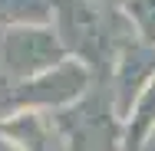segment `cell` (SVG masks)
Returning <instances> with one entry per match:
<instances>
[{
  "label": "cell",
  "mask_w": 155,
  "mask_h": 151,
  "mask_svg": "<svg viewBox=\"0 0 155 151\" xmlns=\"http://www.w3.org/2000/svg\"><path fill=\"white\" fill-rule=\"evenodd\" d=\"M63 46L56 30L43 27H7L0 30V69L17 79L40 76L43 69L63 59Z\"/></svg>",
  "instance_id": "obj_1"
},
{
  "label": "cell",
  "mask_w": 155,
  "mask_h": 151,
  "mask_svg": "<svg viewBox=\"0 0 155 151\" xmlns=\"http://www.w3.org/2000/svg\"><path fill=\"white\" fill-rule=\"evenodd\" d=\"M89 82L86 66L76 59H60L56 66L43 69L40 76L23 79L20 86L10 92V105L13 109H27V105H66L73 99H79Z\"/></svg>",
  "instance_id": "obj_2"
},
{
  "label": "cell",
  "mask_w": 155,
  "mask_h": 151,
  "mask_svg": "<svg viewBox=\"0 0 155 151\" xmlns=\"http://www.w3.org/2000/svg\"><path fill=\"white\" fill-rule=\"evenodd\" d=\"M53 17L60 23L63 46L76 49L86 62L99 59L109 46V33H106V17L96 10L89 0H56L53 3Z\"/></svg>",
  "instance_id": "obj_3"
},
{
  "label": "cell",
  "mask_w": 155,
  "mask_h": 151,
  "mask_svg": "<svg viewBox=\"0 0 155 151\" xmlns=\"http://www.w3.org/2000/svg\"><path fill=\"white\" fill-rule=\"evenodd\" d=\"M155 53L152 49H135L125 46L122 62H119V76H116V112L129 115L132 112V99H139L142 82H149L155 72Z\"/></svg>",
  "instance_id": "obj_4"
},
{
  "label": "cell",
  "mask_w": 155,
  "mask_h": 151,
  "mask_svg": "<svg viewBox=\"0 0 155 151\" xmlns=\"http://www.w3.org/2000/svg\"><path fill=\"white\" fill-rule=\"evenodd\" d=\"M0 131L23 151H43L46 148V125L36 112H17L10 121L0 125Z\"/></svg>",
  "instance_id": "obj_5"
},
{
  "label": "cell",
  "mask_w": 155,
  "mask_h": 151,
  "mask_svg": "<svg viewBox=\"0 0 155 151\" xmlns=\"http://www.w3.org/2000/svg\"><path fill=\"white\" fill-rule=\"evenodd\" d=\"M53 17L46 0H0V27H43Z\"/></svg>",
  "instance_id": "obj_6"
},
{
  "label": "cell",
  "mask_w": 155,
  "mask_h": 151,
  "mask_svg": "<svg viewBox=\"0 0 155 151\" xmlns=\"http://www.w3.org/2000/svg\"><path fill=\"white\" fill-rule=\"evenodd\" d=\"M152 128H155V76L139 92V102H135V112H132V125H129V135H125L129 148H139L149 138Z\"/></svg>",
  "instance_id": "obj_7"
},
{
  "label": "cell",
  "mask_w": 155,
  "mask_h": 151,
  "mask_svg": "<svg viewBox=\"0 0 155 151\" xmlns=\"http://www.w3.org/2000/svg\"><path fill=\"white\" fill-rule=\"evenodd\" d=\"M125 17L139 27V36L155 46V0H125Z\"/></svg>",
  "instance_id": "obj_8"
}]
</instances>
